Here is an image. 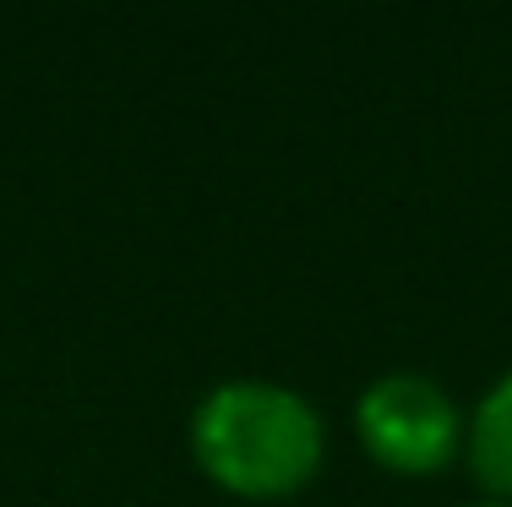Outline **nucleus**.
<instances>
[{
	"mask_svg": "<svg viewBox=\"0 0 512 507\" xmlns=\"http://www.w3.org/2000/svg\"><path fill=\"white\" fill-rule=\"evenodd\" d=\"M191 458L229 497L284 502L322 475L327 426L306 393L267 377H235L191 409Z\"/></svg>",
	"mask_w": 512,
	"mask_h": 507,
	"instance_id": "1",
	"label": "nucleus"
},
{
	"mask_svg": "<svg viewBox=\"0 0 512 507\" xmlns=\"http://www.w3.org/2000/svg\"><path fill=\"white\" fill-rule=\"evenodd\" d=\"M463 426L453 393L420 371H387L355 404V437L360 448L393 475H442L463 453Z\"/></svg>",
	"mask_w": 512,
	"mask_h": 507,
	"instance_id": "2",
	"label": "nucleus"
},
{
	"mask_svg": "<svg viewBox=\"0 0 512 507\" xmlns=\"http://www.w3.org/2000/svg\"><path fill=\"white\" fill-rule=\"evenodd\" d=\"M463 458L474 486L512 507V371H502L474 404V420L463 426Z\"/></svg>",
	"mask_w": 512,
	"mask_h": 507,
	"instance_id": "3",
	"label": "nucleus"
},
{
	"mask_svg": "<svg viewBox=\"0 0 512 507\" xmlns=\"http://www.w3.org/2000/svg\"><path fill=\"white\" fill-rule=\"evenodd\" d=\"M474 507H507V502H474Z\"/></svg>",
	"mask_w": 512,
	"mask_h": 507,
	"instance_id": "4",
	"label": "nucleus"
}]
</instances>
